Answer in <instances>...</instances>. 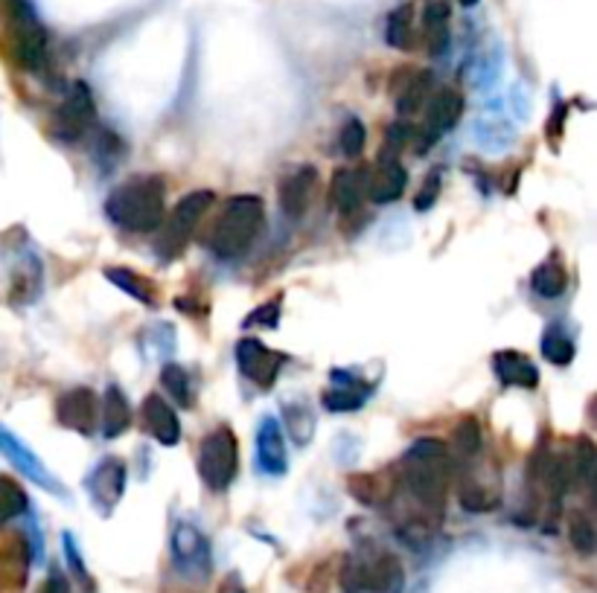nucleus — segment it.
Segmentation results:
<instances>
[{"mask_svg":"<svg viewBox=\"0 0 597 593\" xmlns=\"http://www.w3.org/2000/svg\"><path fill=\"white\" fill-rule=\"evenodd\" d=\"M452 454L441 439H416L400 460V483L411 500L416 516L432 523L443 516L449 483H452Z\"/></svg>","mask_w":597,"mask_h":593,"instance_id":"nucleus-1","label":"nucleus"},{"mask_svg":"<svg viewBox=\"0 0 597 593\" xmlns=\"http://www.w3.org/2000/svg\"><path fill=\"white\" fill-rule=\"evenodd\" d=\"M0 50L12 67L27 73L48 64V30L30 0H0Z\"/></svg>","mask_w":597,"mask_h":593,"instance_id":"nucleus-2","label":"nucleus"},{"mask_svg":"<svg viewBox=\"0 0 597 593\" xmlns=\"http://www.w3.org/2000/svg\"><path fill=\"white\" fill-rule=\"evenodd\" d=\"M166 212V189L157 175H137L120 184L105 198V216L111 225L128 233H152L164 221Z\"/></svg>","mask_w":597,"mask_h":593,"instance_id":"nucleus-3","label":"nucleus"},{"mask_svg":"<svg viewBox=\"0 0 597 593\" xmlns=\"http://www.w3.org/2000/svg\"><path fill=\"white\" fill-rule=\"evenodd\" d=\"M266 227V204L260 196H234L213 221L207 248L216 259H239L254 248Z\"/></svg>","mask_w":597,"mask_h":593,"instance_id":"nucleus-4","label":"nucleus"},{"mask_svg":"<svg viewBox=\"0 0 597 593\" xmlns=\"http://www.w3.org/2000/svg\"><path fill=\"white\" fill-rule=\"evenodd\" d=\"M338 582L344 593H402L405 570L388 550H359L344 559Z\"/></svg>","mask_w":597,"mask_h":593,"instance_id":"nucleus-5","label":"nucleus"},{"mask_svg":"<svg viewBox=\"0 0 597 593\" xmlns=\"http://www.w3.org/2000/svg\"><path fill=\"white\" fill-rule=\"evenodd\" d=\"M216 201L213 193L207 189H196V193H189L184 196L182 201L175 204V210L166 216L155 230V257L161 262H173L187 250V245L193 242V236L198 230V221L205 219V212L210 210V204Z\"/></svg>","mask_w":597,"mask_h":593,"instance_id":"nucleus-6","label":"nucleus"},{"mask_svg":"<svg viewBox=\"0 0 597 593\" xmlns=\"http://www.w3.org/2000/svg\"><path fill=\"white\" fill-rule=\"evenodd\" d=\"M239 471V445L228 425L213 428L198 445V477L210 492H225Z\"/></svg>","mask_w":597,"mask_h":593,"instance_id":"nucleus-7","label":"nucleus"},{"mask_svg":"<svg viewBox=\"0 0 597 593\" xmlns=\"http://www.w3.org/2000/svg\"><path fill=\"white\" fill-rule=\"evenodd\" d=\"M169 553H173L175 570L182 573L184 579H193V582H205L213 570V555L210 544H207L205 532L198 530L196 523L178 521L173 527V535H169Z\"/></svg>","mask_w":597,"mask_h":593,"instance_id":"nucleus-8","label":"nucleus"},{"mask_svg":"<svg viewBox=\"0 0 597 593\" xmlns=\"http://www.w3.org/2000/svg\"><path fill=\"white\" fill-rule=\"evenodd\" d=\"M0 454H3L9 460V466L16 471H21L30 483H35L39 489H44V492L55 495V498H68V489L55 480V475L41 462L39 454L32 451V448H27V445L21 443V437L12 434L7 425H0Z\"/></svg>","mask_w":597,"mask_h":593,"instance_id":"nucleus-9","label":"nucleus"},{"mask_svg":"<svg viewBox=\"0 0 597 593\" xmlns=\"http://www.w3.org/2000/svg\"><path fill=\"white\" fill-rule=\"evenodd\" d=\"M126 483L128 471L126 462L120 460V457H105V460H100L91 469V475L85 477V489L100 516H111L114 512L120 498L126 495Z\"/></svg>","mask_w":597,"mask_h":593,"instance_id":"nucleus-10","label":"nucleus"},{"mask_svg":"<svg viewBox=\"0 0 597 593\" xmlns=\"http://www.w3.org/2000/svg\"><path fill=\"white\" fill-rule=\"evenodd\" d=\"M96 123V108H94V96L88 91V85H73L68 100L59 105L53 119V134L59 141L64 143H76L82 141Z\"/></svg>","mask_w":597,"mask_h":593,"instance_id":"nucleus-11","label":"nucleus"},{"mask_svg":"<svg viewBox=\"0 0 597 593\" xmlns=\"http://www.w3.org/2000/svg\"><path fill=\"white\" fill-rule=\"evenodd\" d=\"M286 361L289 358H286L284 352L268 350L257 337H243L236 344V367H239V373L248 382L257 384L260 391H271V384L277 382V375H280Z\"/></svg>","mask_w":597,"mask_h":593,"instance_id":"nucleus-12","label":"nucleus"},{"mask_svg":"<svg viewBox=\"0 0 597 593\" xmlns=\"http://www.w3.org/2000/svg\"><path fill=\"white\" fill-rule=\"evenodd\" d=\"M464 117V96L457 87H441L425 102V123L420 128V152L438 143L446 132H452L457 119Z\"/></svg>","mask_w":597,"mask_h":593,"instance_id":"nucleus-13","label":"nucleus"},{"mask_svg":"<svg viewBox=\"0 0 597 593\" xmlns=\"http://www.w3.org/2000/svg\"><path fill=\"white\" fill-rule=\"evenodd\" d=\"M96 419H100V407L91 387H73L62 393L55 402V422L68 430H76L82 437L94 434Z\"/></svg>","mask_w":597,"mask_h":593,"instance_id":"nucleus-14","label":"nucleus"},{"mask_svg":"<svg viewBox=\"0 0 597 593\" xmlns=\"http://www.w3.org/2000/svg\"><path fill=\"white\" fill-rule=\"evenodd\" d=\"M254 451H257V469L266 477H284L289 469V454H286L284 428L275 416H263L257 425V439H254Z\"/></svg>","mask_w":597,"mask_h":593,"instance_id":"nucleus-15","label":"nucleus"},{"mask_svg":"<svg viewBox=\"0 0 597 593\" xmlns=\"http://www.w3.org/2000/svg\"><path fill=\"white\" fill-rule=\"evenodd\" d=\"M315 189H318V169L315 166H298L295 173H289L280 180V189H277L280 210L289 219H303L309 207H312Z\"/></svg>","mask_w":597,"mask_h":593,"instance_id":"nucleus-16","label":"nucleus"},{"mask_svg":"<svg viewBox=\"0 0 597 593\" xmlns=\"http://www.w3.org/2000/svg\"><path fill=\"white\" fill-rule=\"evenodd\" d=\"M330 382L332 387L321 398L330 414H350V410H359L368 402L370 384L356 373H350V370H332Z\"/></svg>","mask_w":597,"mask_h":593,"instance_id":"nucleus-17","label":"nucleus"},{"mask_svg":"<svg viewBox=\"0 0 597 593\" xmlns=\"http://www.w3.org/2000/svg\"><path fill=\"white\" fill-rule=\"evenodd\" d=\"M364 198H368V169H364V173L338 169V173L332 175L330 201L341 219H356V216H362Z\"/></svg>","mask_w":597,"mask_h":593,"instance_id":"nucleus-18","label":"nucleus"},{"mask_svg":"<svg viewBox=\"0 0 597 593\" xmlns=\"http://www.w3.org/2000/svg\"><path fill=\"white\" fill-rule=\"evenodd\" d=\"M141 414L143 422H146V430H150L157 443L166 445V448H173V445L182 443V422H178L175 407L169 405L164 396L150 393V396L143 398Z\"/></svg>","mask_w":597,"mask_h":593,"instance_id":"nucleus-19","label":"nucleus"},{"mask_svg":"<svg viewBox=\"0 0 597 593\" xmlns=\"http://www.w3.org/2000/svg\"><path fill=\"white\" fill-rule=\"evenodd\" d=\"M32 550L24 539H9L0 544V593H21L30 573Z\"/></svg>","mask_w":597,"mask_h":593,"instance_id":"nucleus-20","label":"nucleus"},{"mask_svg":"<svg viewBox=\"0 0 597 593\" xmlns=\"http://www.w3.org/2000/svg\"><path fill=\"white\" fill-rule=\"evenodd\" d=\"M493 373L504 387H522V391H534L539 384V370L527 355L516 350H502L493 355Z\"/></svg>","mask_w":597,"mask_h":593,"instance_id":"nucleus-21","label":"nucleus"},{"mask_svg":"<svg viewBox=\"0 0 597 593\" xmlns=\"http://www.w3.org/2000/svg\"><path fill=\"white\" fill-rule=\"evenodd\" d=\"M409 187V173L400 160H379L368 173V198L373 204H393Z\"/></svg>","mask_w":597,"mask_h":593,"instance_id":"nucleus-22","label":"nucleus"},{"mask_svg":"<svg viewBox=\"0 0 597 593\" xmlns=\"http://www.w3.org/2000/svg\"><path fill=\"white\" fill-rule=\"evenodd\" d=\"M12 271V300L32 303L41 294V262L32 250H18Z\"/></svg>","mask_w":597,"mask_h":593,"instance_id":"nucleus-23","label":"nucleus"},{"mask_svg":"<svg viewBox=\"0 0 597 593\" xmlns=\"http://www.w3.org/2000/svg\"><path fill=\"white\" fill-rule=\"evenodd\" d=\"M472 141L475 146H481L484 152H507L516 143V132H513V125L507 123L504 117H493V114H484L472 123Z\"/></svg>","mask_w":597,"mask_h":593,"instance_id":"nucleus-24","label":"nucleus"},{"mask_svg":"<svg viewBox=\"0 0 597 593\" xmlns=\"http://www.w3.org/2000/svg\"><path fill=\"white\" fill-rule=\"evenodd\" d=\"M449 7L443 0H432L423 12V39L432 55H443L452 44V27H449Z\"/></svg>","mask_w":597,"mask_h":593,"instance_id":"nucleus-25","label":"nucleus"},{"mask_svg":"<svg viewBox=\"0 0 597 593\" xmlns=\"http://www.w3.org/2000/svg\"><path fill=\"white\" fill-rule=\"evenodd\" d=\"M103 437L105 439H117L120 434H126L128 425H132V405L128 398L123 396L117 384H109L103 398Z\"/></svg>","mask_w":597,"mask_h":593,"instance_id":"nucleus-26","label":"nucleus"},{"mask_svg":"<svg viewBox=\"0 0 597 593\" xmlns=\"http://www.w3.org/2000/svg\"><path fill=\"white\" fill-rule=\"evenodd\" d=\"M434 94V76L429 71H416L409 73L405 85L397 87V111L402 117L409 114H416L420 108H425L429 96Z\"/></svg>","mask_w":597,"mask_h":593,"instance_id":"nucleus-27","label":"nucleus"},{"mask_svg":"<svg viewBox=\"0 0 597 593\" xmlns=\"http://www.w3.org/2000/svg\"><path fill=\"white\" fill-rule=\"evenodd\" d=\"M531 289L539 300H557L563 291L568 289V273L566 266L559 262V257H548L545 262L534 268L531 273Z\"/></svg>","mask_w":597,"mask_h":593,"instance_id":"nucleus-28","label":"nucleus"},{"mask_svg":"<svg viewBox=\"0 0 597 593\" xmlns=\"http://www.w3.org/2000/svg\"><path fill=\"white\" fill-rule=\"evenodd\" d=\"M105 280L114 282L120 291H126L128 296H134L137 303L155 305L157 303V289L152 285L143 273L128 271V268H105Z\"/></svg>","mask_w":597,"mask_h":593,"instance_id":"nucleus-29","label":"nucleus"},{"mask_svg":"<svg viewBox=\"0 0 597 593\" xmlns=\"http://www.w3.org/2000/svg\"><path fill=\"white\" fill-rule=\"evenodd\" d=\"M414 9L402 3L385 18V44L393 50H411L414 48Z\"/></svg>","mask_w":597,"mask_h":593,"instance_id":"nucleus-30","label":"nucleus"},{"mask_svg":"<svg viewBox=\"0 0 597 593\" xmlns=\"http://www.w3.org/2000/svg\"><path fill=\"white\" fill-rule=\"evenodd\" d=\"M161 384H164V391L178 402V407H193L196 391H193V378H189V373L182 364L166 361L164 367H161Z\"/></svg>","mask_w":597,"mask_h":593,"instance_id":"nucleus-31","label":"nucleus"},{"mask_svg":"<svg viewBox=\"0 0 597 593\" xmlns=\"http://www.w3.org/2000/svg\"><path fill=\"white\" fill-rule=\"evenodd\" d=\"M543 355L545 361H550L554 367H568L577 355V346H574L572 335H568L563 326H548L543 335Z\"/></svg>","mask_w":597,"mask_h":593,"instance_id":"nucleus-32","label":"nucleus"},{"mask_svg":"<svg viewBox=\"0 0 597 593\" xmlns=\"http://www.w3.org/2000/svg\"><path fill=\"white\" fill-rule=\"evenodd\" d=\"M595 462H597L595 443H591L589 437H580L577 445H574L572 460H568L574 486H591V480H595Z\"/></svg>","mask_w":597,"mask_h":593,"instance_id":"nucleus-33","label":"nucleus"},{"mask_svg":"<svg viewBox=\"0 0 597 593\" xmlns=\"http://www.w3.org/2000/svg\"><path fill=\"white\" fill-rule=\"evenodd\" d=\"M27 509H30V500H27L24 489L12 477H0V527L24 516Z\"/></svg>","mask_w":597,"mask_h":593,"instance_id":"nucleus-34","label":"nucleus"},{"mask_svg":"<svg viewBox=\"0 0 597 593\" xmlns=\"http://www.w3.org/2000/svg\"><path fill=\"white\" fill-rule=\"evenodd\" d=\"M481 425L475 419H464L457 422L455 430H452V445H455V454L457 457H464V460H472L475 454L481 451Z\"/></svg>","mask_w":597,"mask_h":593,"instance_id":"nucleus-35","label":"nucleus"},{"mask_svg":"<svg viewBox=\"0 0 597 593\" xmlns=\"http://www.w3.org/2000/svg\"><path fill=\"white\" fill-rule=\"evenodd\" d=\"M364 143H368V128H364L362 119L350 117L341 125V134H338V146L347 157H359L364 152Z\"/></svg>","mask_w":597,"mask_h":593,"instance_id":"nucleus-36","label":"nucleus"},{"mask_svg":"<svg viewBox=\"0 0 597 593\" xmlns=\"http://www.w3.org/2000/svg\"><path fill=\"white\" fill-rule=\"evenodd\" d=\"M568 539H572V547L580 555H591L597 547V535H595V523L586 516H574L572 527H568Z\"/></svg>","mask_w":597,"mask_h":593,"instance_id":"nucleus-37","label":"nucleus"},{"mask_svg":"<svg viewBox=\"0 0 597 593\" xmlns=\"http://www.w3.org/2000/svg\"><path fill=\"white\" fill-rule=\"evenodd\" d=\"M286 419H289L291 439L298 445H307L315 430V416L303 405H286Z\"/></svg>","mask_w":597,"mask_h":593,"instance_id":"nucleus-38","label":"nucleus"},{"mask_svg":"<svg viewBox=\"0 0 597 593\" xmlns=\"http://www.w3.org/2000/svg\"><path fill=\"white\" fill-rule=\"evenodd\" d=\"M495 503H498V500H495L493 495L484 492V486L481 483L466 480V483L461 486V507H464L466 512H472V516H478V512H490V509H495Z\"/></svg>","mask_w":597,"mask_h":593,"instance_id":"nucleus-39","label":"nucleus"},{"mask_svg":"<svg viewBox=\"0 0 597 593\" xmlns=\"http://www.w3.org/2000/svg\"><path fill=\"white\" fill-rule=\"evenodd\" d=\"M62 544H64V559H68V564H71V570H73V573H76L79 582H82V585H88V591H94V582H91V573H88L85 562H82V555H79L76 539H73L71 532H64Z\"/></svg>","mask_w":597,"mask_h":593,"instance_id":"nucleus-40","label":"nucleus"},{"mask_svg":"<svg viewBox=\"0 0 597 593\" xmlns=\"http://www.w3.org/2000/svg\"><path fill=\"white\" fill-rule=\"evenodd\" d=\"M245 326H263V329L280 326V300H275V303H263L260 309H254V312L245 318Z\"/></svg>","mask_w":597,"mask_h":593,"instance_id":"nucleus-41","label":"nucleus"},{"mask_svg":"<svg viewBox=\"0 0 597 593\" xmlns=\"http://www.w3.org/2000/svg\"><path fill=\"white\" fill-rule=\"evenodd\" d=\"M441 187H443V180H441V173H429V178H425V184L420 187V193L414 196V207L420 212L425 210H432L434 201H438V196H441Z\"/></svg>","mask_w":597,"mask_h":593,"instance_id":"nucleus-42","label":"nucleus"},{"mask_svg":"<svg viewBox=\"0 0 597 593\" xmlns=\"http://www.w3.org/2000/svg\"><path fill=\"white\" fill-rule=\"evenodd\" d=\"M41 593H71V585H68V579H64L59 570H53L48 582H44V587H41Z\"/></svg>","mask_w":597,"mask_h":593,"instance_id":"nucleus-43","label":"nucleus"},{"mask_svg":"<svg viewBox=\"0 0 597 593\" xmlns=\"http://www.w3.org/2000/svg\"><path fill=\"white\" fill-rule=\"evenodd\" d=\"M219 593H245V585H243V579L236 576V573H230L225 582H222Z\"/></svg>","mask_w":597,"mask_h":593,"instance_id":"nucleus-44","label":"nucleus"},{"mask_svg":"<svg viewBox=\"0 0 597 593\" xmlns=\"http://www.w3.org/2000/svg\"><path fill=\"white\" fill-rule=\"evenodd\" d=\"M461 3H464V7H475L478 0H461Z\"/></svg>","mask_w":597,"mask_h":593,"instance_id":"nucleus-45","label":"nucleus"}]
</instances>
